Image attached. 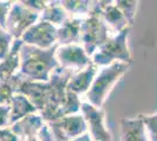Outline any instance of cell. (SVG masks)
Listing matches in <instances>:
<instances>
[{"label": "cell", "mask_w": 157, "mask_h": 141, "mask_svg": "<svg viewBox=\"0 0 157 141\" xmlns=\"http://www.w3.org/2000/svg\"><path fill=\"white\" fill-rule=\"evenodd\" d=\"M56 47L58 45L48 49H41L22 42L20 48V68L18 74L28 81H49L55 69L59 68V64L55 59Z\"/></svg>", "instance_id": "cell-1"}, {"label": "cell", "mask_w": 157, "mask_h": 141, "mask_svg": "<svg viewBox=\"0 0 157 141\" xmlns=\"http://www.w3.org/2000/svg\"><path fill=\"white\" fill-rule=\"evenodd\" d=\"M129 67L130 64L115 62L109 66L100 68L92 87L85 95L86 102L98 108H102L111 89L117 84L118 80L129 71Z\"/></svg>", "instance_id": "cell-2"}, {"label": "cell", "mask_w": 157, "mask_h": 141, "mask_svg": "<svg viewBox=\"0 0 157 141\" xmlns=\"http://www.w3.org/2000/svg\"><path fill=\"white\" fill-rule=\"evenodd\" d=\"M110 37H113V33L102 19L96 1H93L90 13L83 18L82 21L81 45L86 49L87 54L92 58L98 47L102 46Z\"/></svg>", "instance_id": "cell-3"}, {"label": "cell", "mask_w": 157, "mask_h": 141, "mask_svg": "<svg viewBox=\"0 0 157 141\" xmlns=\"http://www.w3.org/2000/svg\"><path fill=\"white\" fill-rule=\"evenodd\" d=\"M130 28L110 37L93 54L92 62L98 68L109 66L115 62L131 64V54L128 47V35Z\"/></svg>", "instance_id": "cell-4"}, {"label": "cell", "mask_w": 157, "mask_h": 141, "mask_svg": "<svg viewBox=\"0 0 157 141\" xmlns=\"http://www.w3.org/2000/svg\"><path fill=\"white\" fill-rule=\"evenodd\" d=\"M39 19L40 14L27 8L21 1H12L5 22V29L14 40H19Z\"/></svg>", "instance_id": "cell-5"}, {"label": "cell", "mask_w": 157, "mask_h": 141, "mask_svg": "<svg viewBox=\"0 0 157 141\" xmlns=\"http://www.w3.org/2000/svg\"><path fill=\"white\" fill-rule=\"evenodd\" d=\"M55 59L59 64V67L73 73L80 72L90 66L92 58L87 54L86 49L81 44L62 45L56 47Z\"/></svg>", "instance_id": "cell-6"}, {"label": "cell", "mask_w": 157, "mask_h": 141, "mask_svg": "<svg viewBox=\"0 0 157 141\" xmlns=\"http://www.w3.org/2000/svg\"><path fill=\"white\" fill-rule=\"evenodd\" d=\"M54 141H72L87 133V125L81 113L63 116L59 120L47 123Z\"/></svg>", "instance_id": "cell-7"}, {"label": "cell", "mask_w": 157, "mask_h": 141, "mask_svg": "<svg viewBox=\"0 0 157 141\" xmlns=\"http://www.w3.org/2000/svg\"><path fill=\"white\" fill-rule=\"evenodd\" d=\"M80 113L85 118L87 132L93 141H111V133L105 125V113L102 108H98L82 101Z\"/></svg>", "instance_id": "cell-8"}, {"label": "cell", "mask_w": 157, "mask_h": 141, "mask_svg": "<svg viewBox=\"0 0 157 141\" xmlns=\"http://www.w3.org/2000/svg\"><path fill=\"white\" fill-rule=\"evenodd\" d=\"M21 41L26 45L48 49L58 45V28L46 21L39 20L21 37Z\"/></svg>", "instance_id": "cell-9"}, {"label": "cell", "mask_w": 157, "mask_h": 141, "mask_svg": "<svg viewBox=\"0 0 157 141\" xmlns=\"http://www.w3.org/2000/svg\"><path fill=\"white\" fill-rule=\"evenodd\" d=\"M51 82H39V81H28L22 79L18 87V93L25 95L38 109V113H41L51 98Z\"/></svg>", "instance_id": "cell-10"}, {"label": "cell", "mask_w": 157, "mask_h": 141, "mask_svg": "<svg viewBox=\"0 0 157 141\" xmlns=\"http://www.w3.org/2000/svg\"><path fill=\"white\" fill-rule=\"evenodd\" d=\"M100 14L113 35L121 33L127 28H130L123 13L115 5V1H96Z\"/></svg>", "instance_id": "cell-11"}, {"label": "cell", "mask_w": 157, "mask_h": 141, "mask_svg": "<svg viewBox=\"0 0 157 141\" xmlns=\"http://www.w3.org/2000/svg\"><path fill=\"white\" fill-rule=\"evenodd\" d=\"M120 141H150L147 128L138 115L120 120Z\"/></svg>", "instance_id": "cell-12"}, {"label": "cell", "mask_w": 157, "mask_h": 141, "mask_svg": "<svg viewBox=\"0 0 157 141\" xmlns=\"http://www.w3.org/2000/svg\"><path fill=\"white\" fill-rule=\"evenodd\" d=\"M98 69L100 68L96 65L92 64L86 69H82L80 72L74 73L72 75V78L69 79V81H68L67 89L73 92V93L78 94V96L86 95L88 93V91L90 89V87H92Z\"/></svg>", "instance_id": "cell-13"}, {"label": "cell", "mask_w": 157, "mask_h": 141, "mask_svg": "<svg viewBox=\"0 0 157 141\" xmlns=\"http://www.w3.org/2000/svg\"><path fill=\"white\" fill-rule=\"evenodd\" d=\"M45 120L39 113L31 114L21 119L20 121L15 122L13 126H11V129L20 138V140L31 139V138H38L41 128L45 126Z\"/></svg>", "instance_id": "cell-14"}, {"label": "cell", "mask_w": 157, "mask_h": 141, "mask_svg": "<svg viewBox=\"0 0 157 141\" xmlns=\"http://www.w3.org/2000/svg\"><path fill=\"white\" fill-rule=\"evenodd\" d=\"M83 18L69 17L58 28V45L81 44V27Z\"/></svg>", "instance_id": "cell-15"}, {"label": "cell", "mask_w": 157, "mask_h": 141, "mask_svg": "<svg viewBox=\"0 0 157 141\" xmlns=\"http://www.w3.org/2000/svg\"><path fill=\"white\" fill-rule=\"evenodd\" d=\"M22 46L21 39L14 40L10 53L2 61H0V81L10 80L17 75L20 68V48Z\"/></svg>", "instance_id": "cell-16"}, {"label": "cell", "mask_w": 157, "mask_h": 141, "mask_svg": "<svg viewBox=\"0 0 157 141\" xmlns=\"http://www.w3.org/2000/svg\"><path fill=\"white\" fill-rule=\"evenodd\" d=\"M10 107H11V126H13L15 122L28 115L38 113V109L31 102V100L19 93H17L13 96Z\"/></svg>", "instance_id": "cell-17"}, {"label": "cell", "mask_w": 157, "mask_h": 141, "mask_svg": "<svg viewBox=\"0 0 157 141\" xmlns=\"http://www.w3.org/2000/svg\"><path fill=\"white\" fill-rule=\"evenodd\" d=\"M69 17L71 15L61 5V1H49L45 11L40 14L39 20L46 21L48 24H52L56 28H59Z\"/></svg>", "instance_id": "cell-18"}, {"label": "cell", "mask_w": 157, "mask_h": 141, "mask_svg": "<svg viewBox=\"0 0 157 141\" xmlns=\"http://www.w3.org/2000/svg\"><path fill=\"white\" fill-rule=\"evenodd\" d=\"M93 1L89 0H62L61 5L71 17L86 18L90 13Z\"/></svg>", "instance_id": "cell-19"}, {"label": "cell", "mask_w": 157, "mask_h": 141, "mask_svg": "<svg viewBox=\"0 0 157 141\" xmlns=\"http://www.w3.org/2000/svg\"><path fill=\"white\" fill-rule=\"evenodd\" d=\"M115 5L123 13L128 24H129V26H132L135 18H136L140 1H137V0H117V1H115Z\"/></svg>", "instance_id": "cell-20"}, {"label": "cell", "mask_w": 157, "mask_h": 141, "mask_svg": "<svg viewBox=\"0 0 157 141\" xmlns=\"http://www.w3.org/2000/svg\"><path fill=\"white\" fill-rule=\"evenodd\" d=\"M141 120L143 121L144 126L149 135L150 141H157V113L155 114H138Z\"/></svg>", "instance_id": "cell-21"}, {"label": "cell", "mask_w": 157, "mask_h": 141, "mask_svg": "<svg viewBox=\"0 0 157 141\" xmlns=\"http://www.w3.org/2000/svg\"><path fill=\"white\" fill-rule=\"evenodd\" d=\"M14 39L7 33L4 27L0 26V61H2L10 53L11 48L13 46Z\"/></svg>", "instance_id": "cell-22"}, {"label": "cell", "mask_w": 157, "mask_h": 141, "mask_svg": "<svg viewBox=\"0 0 157 141\" xmlns=\"http://www.w3.org/2000/svg\"><path fill=\"white\" fill-rule=\"evenodd\" d=\"M21 2H22L27 8L32 10L33 12H35V13H38V14H41L45 11V8L48 6V2H49V1H42V0H39V1H36V0H22Z\"/></svg>", "instance_id": "cell-23"}, {"label": "cell", "mask_w": 157, "mask_h": 141, "mask_svg": "<svg viewBox=\"0 0 157 141\" xmlns=\"http://www.w3.org/2000/svg\"><path fill=\"white\" fill-rule=\"evenodd\" d=\"M11 127V107L0 105V129Z\"/></svg>", "instance_id": "cell-24"}, {"label": "cell", "mask_w": 157, "mask_h": 141, "mask_svg": "<svg viewBox=\"0 0 157 141\" xmlns=\"http://www.w3.org/2000/svg\"><path fill=\"white\" fill-rule=\"evenodd\" d=\"M0 141H21L18 135L11 128H1L0 129Z\"/></svg>", "instance_id": "cell-25"}, {"label": "cell", "mask_w": 157, "mask_h": 141, "mask_svg": "<svg viewBox=\"0 0 157 141\" xmlns=\"http://www.w3.org/2000/svg\"><path fill=\"white\" fill-rule=\"evenodd\" d=\"M12 1H0V26L5 28V22Z\"/></svg>", "instance_id": "cell-26"}, {"label": "cell", "mask_w": 157, "mask_h": 141, "mask_svg": "<svg viewBox=\"0 0 157 141\" xmlns=\"http://www.w3.org/2000/svg\"><path fill=\"white\" fill-rule=\"evenodd\" d=\"M38 139L40 141H54V138H53L51 129H49L47 123H45V126L41 128L40 133L38 134Z\"/></svg>", "instance_id": "cell-27"}, {"label": "cell", "mask_w": 157, "mask_h": 141, "mask_svg": "<svg viewBox=\"0 0 157 141\" xmlns=\"http://www.w3.org/2000/svg\"><path fill=\"white\" fill-rule=\"evenodd\" d=\"M72 141H93V139L90 138V135L88 134V132H87V133H85V134L80 135V136H78V138H75V139Z\"/></svg>", "instance_id": "cell-28"}, {"label": "cell", "mask_w": 157, "mask_h": 141, "mask_svg": "<svg viewBox=\"0 0 157 141\" xmlns=\"http://www.w3.org/2000/svg\"><path fill=\"white\" fill-rule=\"evenodd\" d=\"M21 141H40L38 138H31V139H25V140H21Z\"/></svg>", "instance_id": "cell-29"}]
</instances>
